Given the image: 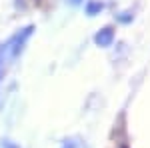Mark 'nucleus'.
I'll return each mask as SVG.
<instances>
[{"instance_id": "3", "label": "nucleus", "mask_w": 150, "mask_h": 148, "mask_svg": "<svg viewBox=\"0 0 150 148\" xmlns=\"http://www.w3.org/2000/svg\"><path fill=\"white\" fill-rule=\"evenodd\" d=\"M102 8H104V4H102V2H90V4L86 6V10H88V14H90V16H94V12L102 10Z\"/></svg>"}, {"instance_id": "1", "label": "nucleus", "mask_w": 150, "mask_h": 148, "mask_svg": "<svg viewBox=\"0 0 150 148\" xmlns=\"http://www.w3.org/2000/svg\"><path fill=\"white\" fill-rule=\"evenodd\" d=\"M30 34H32V26H26L22 32H16L6 44L0 46V76H2V72L6 70V64H10L12 60L20 54L22 44L28 40V36H30Z\"/></svg>"}, {"instance_id": "4", "label": "nucleus", "mask_w": 150, "mask_h": 148, "mask_svg": "<svg viewBox=\"0 0 150 148\" xmlns=\"http://www.w3.org/2000/svg\"><path fill=\"white\" fill-rule=\"evenodd\" d=\"M70 2H74V4H76V2H80V0H70Z\"/></svg>"}, {"instance_id": "2", "label": "nucleus", "mask_w": 150, "mask_h": 148, "mask_svg": "<svg viewBox=\"0 0 150 148\" xmlns=\"http://www.w3.org/2000/svg\"><path fill=\"white\" fill-rule=\"evenodd\" d=\"M94 40H96L100 46H110L112 40H114V30H112V28H102V30L96 34Z\"/></svg>"}]
</instances>
